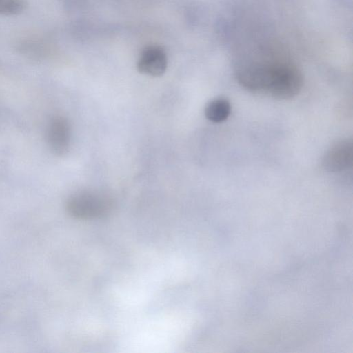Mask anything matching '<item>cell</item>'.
Here are the masks:
<instances>
[{
	"instance_id": "6da1fadb",
	"label": "cell",
	"mask_w": 353,
	"mask_h": 353,
	"mask_svg": "<svg viewBox=\"0 0 353 353\" xmlns=\"http://www.w3.org/2000/svg\"><path fill=\"white\" fill-rule=\"evenodd\" d=\"M236 77L245 89L280 99L296 97L303 86L300 70L286 62L245 64L237 69Z\"/></svg>"
},
{
	"instance_id": "7a4b0ae2",
	"label": "cell",
	"mask_w": 353,
	"mask_h": 353,
	"mask_svg": "<svg viewBox=\"0 0 353 353\" xmlns=\"http://www.w3.org/2000/svg\"><path fill=\"white\" fill-rule=\"evenodd\" d=\"M112 208L113 202L109 196L94 191L77 192L66 202L69 214L81 219L101 218L108 215Z\"/></svg>"
},
{
	"instance_id": "3957f363",
	"label": "cell",
	"mask_w": 353,
	"mask_h": 353,
	"mask_svg": "<svg viewBox=\"0 0 353 353\" xmlns=\"http://www.w3.org/2000/svg\"><path fill=\"white\" fill-rule=\"evenodd\" d=\"M47 141L50 150L57 155L66 154L71 143V127L62 116L53 117L47 128Z\"/></svg>"
},
{
	"instance_id": "277c9868",
	"label": "cell",
	"mask_w": 353,
	"mask_h": 353,
	"mask_svg": "<svg viewBox=\"0 0 353 353\" xmlns=\"http://www.w3.org/2000/svg\"><path fill=\"white\" fill-rule=\"evenodd\" d=\"M352 140L345 139L334 143L325 154L322 165L329 172H339L352 164Z\"/></svg>"
},
{
	"instance_id": "5b68a950",
	"label": "cell",
	"mask_w": 353,
	"mask_h": 353,
	"mask_svg": "<svg viewBox=\"0 0 353 353\" xmlns=\"http://www.w3.org/2000/svg\"><path fill=\"white\" fill-rule=\"evenodd\" d=\"M168 58L165 50L158 45H150L141 52L137 61V70L140 73L159 77L167 69Z\"/></svg>"
},
{
	"instance_id": "8992f818",
	"label": "cell",
	"mask_w": 353,
	"mask_h": 353,
	"mask_svg": "<svg viewBox=\"0 0 353 353\" xmlns=\"http://www.w3.org/2000/svg\"><path fill=\"white\" fill-rule=\"evenodd\" d=\"M231 112L230 102L223 98L211 101L205 107L206 118L214 123H220L228 119Z\"/></svg>"
},
{
	"instance_id": "52a82bcc",
	"label": "cell",
	"mask_w": 353,
	"mask_h": 353,
	"mask_svg": "<svg viewBox=\"0 0 353 353\" xmlns=\"http://www.w3.org/2000/svg\"><path fill=\"white\" fill-rule=\"evenodd\" d=\"M25 7L24 0H0V14H18L25 9Z\"/></svg>"
}]
</instances>
